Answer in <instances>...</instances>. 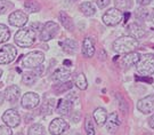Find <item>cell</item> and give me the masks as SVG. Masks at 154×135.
Listing matches in <instances>:
<instances>
[{"label":"cell","mask_w":154,"mask_h":135,"mask_svg":"<svg viewBox=\"0 0 154 135\" xmlns=\"http://www.w3.org/2000/svg\"><path fill=\"white\" fill-rule=\"evenodd\" d=\"M17 55L16 48L11 44L4 45L0 48V64H9Z\"/></svg>","instance_id":"cell-6"},{"label":"cell","mask_w":154,"mask_h":135,"mask_svg":"<svg viewBox=\"0 0 154 135\" xmlns=\"http://www.w3.org/2000/svg\"><path fill=\"white\" fill-rule=\"evenodd\" d=\"M127 30H128V34L135 39H139V38L144 37V34H145V28L138 22L130 23L128 25Z\"/></svg>","instance_id":"cell-14"},{"label":"cell","mask_w":154,"mask_h":135,"mask_svg":"<svg viewBox=\"0 0 154 135\" xmlns=\"http://www.w3.org/2000/svg\"><path fill=\"white\" fill-rule=\"evenodd\" d=\"M106 118H107V112L103 108H97L94 111V119L98 126H103L106 121Z\"/></svg>","instance_id":"cell-20"},{"label":"cell","mask_w":154,"mask_h":135,"mask_svg":"<svg viewBox=\"0 0 154 135\" xmlns=\"http://www.w3.org/2000/svg\"><path fill=\"white\" fill-rule=\"evenodd\" d=\"M45 61V55L42 52L34 51L30 52L29 54L24 55L22 60V65L26 69H34L38 65L42 64Z\"/></svg>","instance_id":"cell-4"},{"label":"cell","mask_w":154,"mask_h":135,"mask_svg":"<svg viewBox=\"0 0 154 135\" xmlns=\"http://www.w3.org/2000/svg\"><path fill=\"white\" fill-rule=\"evenodd\" d=\"M140 58V55L136 53V52H129V53H126L125 56L121 57V63L122 65H125L127 68H130L132 65H136V63L139 61Z\"/></svg>","instance_id":"cell-17"},{"label":"cell","mask_w":154,"mask_h":135,"mask_svg":"<svg viewBox=\"0 0 154 135\" xmlns=\"http://www.w3.org/2000/svg\"><path fill=\"white\" fill-rule=\"evenodd\" d=\"M149 21H152V22L154 23V9H153V11H149Z\"/></svg>","instance_id":"cell-42"},{"label":"cell","mask_w":154,"mask_h":135,"mask_svg":"<svg viewBox=\"0 0 154 135\" xmlns=\"http://www.w3.org/2000/svg\"><path fill=\"white\" fill-rule=\"evenodd\" d=\"M24 9L29 13H38L40 11V5L34 0H26L24 2Z\"/></svg>","instance_id":"cell-25"},{"label":"cell","mask_w":154,"mask_h":135,"mask_svg":"<svg viewBox=\"0 0 154 135\" xmlns=\"http://www.w3.org/2000/svg\"><path fill=\"white\" fill-rule=\"evenodd\" d=\"M116 8L119 11H128L132 7V0H116Z\"/></svg>","instance_id":"cell-29"},{"label":"cell","mask_w":154,"mask_h":135,"mask_svg":"<svg viewBox=\"0 0 154 135\" xmlns=\"http://www.w3.org/2000/svg\"><path fill=\"white\" fill-rule=\"evenodd\" d=\"M54 103H55L54 100H49V101L46 102L44 104V107H42V112L50 115L51 111H53V109H54Z\"/></svg>","instance_id":"cell-32"},{"label":"cell","mask_w":154,"mask_h":135,"mask_svg":"<svg viewBox=\"0 0 154 135\" xmlns=\"http://www.w3.org/2000/svg\"><path fill=\"white\" fill-rule=\"evenodd\" d=\"M5 100V94H2V93H0V103H2Z\"/></svg>","instance_id":"cell-44"},{"label":"cell","mask_w":154,"mask_h":135,"mask_svg":"<svg viewBox=\"0 0 154 135\" xmlns=\"http://www.w3.org/2000/svg\"><path fill=\"white\" fill-rule=\"evenodd\" d=\"M60 45L63 48V51H65L66 53H70V54H73L78 51L77 41H74L73 39H65L64 41H61Z\"/></svg>","instance_id":"cell-21"},{"label":"cell","mask_w":154,"mask_h":135,"mask_svg":"<svg viewBox=\"0 0 154 135\" xmlns=\"http://www.w3.org/2000/svg\"><path fill=\"white\" fill-rule=\"evenodd\" d=\"M80 11H82L83 15H86V16H93L94 14L96 13V8H95V6L91 4V2H82L81 5H80Z\"/></svg>","instance_id":"cell-23"},{"label":"cell","mask_w":154,"mask_h":135,"mask_svg":"<svg viewBox=\"0 0 154 135\" xmlns=\"http://www.w3.org/2000/svg\"><path fill=\"white\" fill-rule=\"evenodd\" d=\"M2 121L5 123V125L9 126V127H16L21 123V116L14 109H9L7 110L4 115H2Z\"/></svg>","instance_id":"cell-10"},{"label":"cell","mask_w":154,"mask_h":135,"mask_svg":"<svg viewBox=\"0 0 154 135\" xmlns=\"http://www.w3.org/2000/svg\"><path fill=\"white\" fill-rule=\"evenodd\" d=\"M20 96H21V88L18 86H16V85H11V86L6 88L5 99L8 102L15 103L20 99Z\"/></svg>","instance_id":"cell-16"},{"label":"cell","mask_w":154,"mask_h":135,"mask_svg":"<svg viewBox=\"0 0 154 135\" xmlns=\"http://www.w3.org/2000/svg\"><path fill=\"white\" fill-rule=\"evenodd\" d=\"M33 72L35 73L37 76H41L42 72H44V67H42V64L38 65L37 68H34V71H33Z\"/></svg>","instance_id":"cell-37"},{"label":"cell","mask_w":154,"mask_h":135,"mask_svg":"<svg viewBox=\"0 0 154 135\" xmlns=\"http://www.w3.org/2000/svg\"><path fill=\"white\" fill-rule=\"evenodd\" d=\"M72 86H73V85H72L71 81H63L62 84H58V85H56V86H54L53 89L55 90L57 94H62V93H64L66 90L71 89Z\"/></svg>","instance_id":"cell-28"},{"label":"cell","mask_w":154,"mask_h":135,"mask_svg":"<svg viewBox=\"0 0 154 135\" xmlns=\"http://www.w3.org/2000/svg\"><path fill=\"white\" fill-rule=\"evenodd\" d=\"M5 11H6V8L2 6V4H0V15H1V14H4Z\"/></svg>","instance_id":"cell-43"},{"label":"cell","mask_w":154,"mask_h":135,"mask_svg":"<svg viewBox=\"0 0 154 135\" xmlns=\"http://www.w3.org/2000/svg\"><path fill=\"white\" fill-rule=\"evenodd\" d=\"M29 21V17L25 13L21 11H13L9 17H8V22L13 27H17V28H22L24 27Z\"/></svg>","instance_id":"cell-9"},{"label":"cell","mask_w":154,"mask_h":135,"mask_svg":"<svg viewBox=\"0 0 154 135\" xmlns=\"http://www.w3.org/2000/svg\"><path fill=\"white\" fill-rule=\"evenodd\" d=\"M152 1H153V0H137L138 4L142 6H147L149 4H151Z\"/></svg>","instance_id":"cell-38"},{"label":"cell","mask_w":154,"mask_h":135,"mask_svg":"<svg viewBox=\"0 0 154 135\" xmlns=\"http://www.w3.org/2000/svg\"><path fill=\"white\" fill-rule=\"evenodd\" d=\"M69 130V124L63 118L54 119L49 125V132L53 135H61Z\"/></svg>","instance_id":"cell-11"},{"label":"cell","mask_w":154,"mask_h":135,"mask_svg":"<svg viewBox=\"0 0 154 135\" xmlns=\"http://www.w3.org/2000/svg\"><path fill=\"white\" fill-rule=\"evenodd\" d=\"M122 20V13L118 8H111L103 15V22L109 27L118 25Z\"/></svg>","instance_id":"cell-8"},{"label":"cell","mask_w":154,"mask_h":135,"mask_svg":"<svg viewBox=\"0 0 154 135\" xmlns=\"http://www.w3.org/2000/svg\"><path fill=\"white\" fill-rule=\"evenodd\" d=\"M28 135H45V127L41 124H34L30 126Z\"/></svg>","instance_id":"cell-30"},{"label":"cell","mask_w":154,"mask_h":135,"mask_svg":"<svg viewBox=\"0 0 154 135\" xmlns=\"http://www.w3.org/2000/svg\"><path fill=\"white\" fill-rule=\"evenodd\" d=\"M0 135H13V130H11V127L9 126H0Z\"/></svg>","instance_id":"cell-34"},{"label":"cell","mask_w":154,"mask_h":135,"mask_svg":"<svg viewBox=\"0 0 154 135\" xmlns=\"http://www.w3.org/2000/svg\"><path fill=\"white\" fill-rule=\"evenodd\" d=\"M69 1H71V2H73V1H75V0H69Z\"/></svg>","instance_id":"cell-47"},{"label":"cell","mask_w":154,"mask_h":135,"mask_svg":"<svg viewBox=\"0 0 154 135\" xmlns=\"http://www.w3.org/2000/svg\"><path fill=\"white\" fill-rule=\"evenodd\" d=\"M74 83H75V86H77L79 89L85 90L88 86V83H87V79H86V76L83 73H79L75 79H74Z\"/></svg>","instance_id":"cell-26"},{"label":"cell","mask_w":154,"mask_h":135,"mask_svg":"<svg viewBox=\"0 0 154 135\" xmlns=\"http://www.w3.org/2000/svg\"><path fill=\"white\" fill-rule=\"evenodd\" d=\"M14 40L20 47H31L35 41V31L31 28H23L15 33Z\"/></svg>","instance_id":"cell-1"},{"label":"cell","mask_w":154,"mask_h":135,"mask_svg":"<svg viewBox=\"0 0 154 135\" xmlns=\"http://www.w3.org/2000/svg\"><path fill=\"white\" fill-rule=\"evenodd\" d=\"M71 118H72V120H73L74 123H78V121H79V119H80V113L77 112V117H75V115H73Z\"/></svg>","instance_id":"cell-40"},{"label":"cell","mask_w":154,"mask_h":135,"mask_svg":"<svg viewBox=\"0 0 154 135\" xmlns=\"http://www.w3.org/2000/svg\"><path fill=\"white\" fill-rule=\"evenodd\" d=\"M9 38H11V31L8 27L0 23V44L6 42L7 40H9Z\"/></svg>","instance_id":"cell-27"},{"label":"cell","mask_w":154,"mask_h":135,"mask_svg":"<svg viewBox=\"0 0 154 135\" xmlns=\"http://www.w3.org/2000/svg\"><path fill=\"white\" fill-rule=\"evenodd\" d=\"M22 107L25 108V109H34L39 105L40 103V97H39L38 94L33 93V92H29V93H25L22 97Z\"/></svg>","instance_id":"cell-12"},{"label":"cell","mask_w":154,"mask_h":135,"mask_svg":"<svg viewBox=\"0 0 154 135\" xmlns=\"http://www.w3.org/2000/svg\"><path fill=\"white\" fill-rule=\"evenodd\" d=\"M110 2H111V0H96V4H97L98 8H100V9L107 7V6L110 5Z\"/></svg>","instance_id":"cell-36"},{"label":"cell","mask_w":154,"mask_h":135,"mask_svg":"<svg viewBox=\"0 0 154 135\" xmlns=\"http://www.w3.org/2000/svg\"><path fill=\"white\" fill-rule=\"evenodd\" d=\"M105 126H106V130L110 133H116L118 130L119 126H120V119H119V116L116 115V112H112L110 116H107Z\"/></svg>","instance_id":"cell-15"},{"label":"cell","mask_w":154,"mask_h":135,"mask_svg":"<svg viewBox=\"0 0 154 135\" xmlns=\"http://www.w3.org/2000/svg\"><path fill=\"white\" fill-rule=\"evenodd\" d=\"M64 65H69V67H70V65H71L72 63H71V61H69V60H65V61H64Z\"/></svg>","instance_id":"cell-45"},{"label":"cell","mask_w":154,"mask_h":135,"mask_svg":"<svg viewBox=\"0 0 154 135\" xmlns=\"http://www.w3.org/2000/svg\"><path fill=\"white\" fill-rule=\"evenodd\" d=\"M75 93H73L71 95H69L65 99H61L58 103H57V113L61 116H66L71 112L72 108H73V103H74V99H77V96L74 95Z\"/></svg>","instance_id":"cell-7"},{"label":"cell","mask_w":154,"mask_h":135,"mask_svg":"<svg viewBox=\"0 0 154 135\" xmlns=\"http://www.w3.org/2000/svg\"><path fill=\"white\" fill-rule=\"evenodd\" d=\"M129 17H130V13H128V11H127L126 14H125V16H123V22H125V23L128 22V20H129Z\"/></svg>","instance_id":"cell-41"},{"label":"cell","mask_w":154,"mask_h":135,"mask_svg":"<svg viewBox=\"0 0 154 135\" xmlns=\"http://www.w3.org/2000/svg\"><path fill=\"white\" fill-rule=\"evenodd\" d=\"M137 109L144 115H149V113L154 111V95H149L144 97L142 100H139L137 103Z\"/></svg>","instance_id":"cell-13"},{"label":"cell","mask_w":154,"mask_h":135,"mask_svg":"<svg viewBox=\"0 0 154 135\" xmlns=\"http://www.w3.org/2000/svg\"><path fill=\"white\" fill-rule=\"evenodd\" d=\"M70 77H71V71L66 68H58L53 73V80L60 81V83L67 81L70 79Z\"/></svg>","instance_id":"cell-18"},{"label":"cell","mask_w":154,"mask_h":135,"mask_svg":"<svg viewBox=\"0 0 154 135\" xmlns=\"http://www.w3.org/2000/svg\"><path fill=\"white\" fill-rule=\"evenodd\" d=\"M0 1H2V0H0Z\"/></svg>","instance_id":"cell-50"},{"label":"cell","mask_w":154,"mask_h":135,"mask_svg":"<svg viewBox=\"0 0 154 135\" xmlns=\"http://www.w3.org/2000/svg\"><path fill=\"white\" fill-rule=\"evenodd\" d=\"M60 21L62 22V25H63L66 30L73 31L74 25H73V22H72V18L69 16L66 13H64V11H61V13H60Z\"/></svg>","instance_id":"cell-22"},{"label":"cell","mask_w":154,"mask_h":135,"mask_svg":"<svg viewBox=\"0 0 154 135\" xmlns=\"http://www.w3.org/2000/svg\"><path fill=\"white\" fill-rule=\"evenodd\" d=\"M137 47V39L132 37H121L113 42V49L119 54H126L129 52H134Z\"/></svg>","instance_id":"cell-2"},{"label":"cell","mask_w":154,"mask_h":135,"mask_svg":"<svg viewBox=\"0 0 154 135\" xmlns=\"http://www.w3.org/2000/svg\"><path fill=\"white\" fill-rule=\"evenodd\" d=\"M60 30V25L57 23L49 21V22L45 23L42 29L40 30V39L42 41H49V40L54 39L56 34L58 33Z\"/></svg>","instance_id":"cell-5"},{"label":"cell","mask_w":154,"mask_h":135,"mask_svg":"<svg viewBox=\"0 0 154 135\" xmlns=\"http://www.w3.org/2000/svg\"><path fill=\"white\" fill-rule=\"evenodd\" d=\"M16 135H23V134H16Z\"/></svg>","instance_id":"cell-49"},{"label":"cell","mask_w":154,"mask_h":135,"mask_svg":"<svg viewBox=\"0 0 154 135\" xmlns=\"http://www.w3.org/2000/svg\"><path fill=\"white\" fill-rule=\"evenodd\" d=\"M38 79V76L34 72H25L22 77V83L26 86H32Z\"/></svg>","instance_id":"cell-24"},{"label":"cell","mask_w":154,"mask_h":135,"mask_svg":"<svg viewBox=\"0 0 154 135\" xmlns=\"http://www.w3.org/2000/svg\"><path fill=\"white\" fill-rule=\"evenodd\" d=\"M135 80L136 81H144V83H147V84H152L153 83V79L151 78V77H149V76H144V77H138V76H136Z\"/></svg>","instance_id":"cell-35"},{"label":"cell","mask_w":154,"mask_h":135,"mask_svg":"<svg viewBox=\"0 0 154 135\" xmlns=\"http://www.w3.org/2000/svg\"><path fill=\"white\" fill-rule=\"evenodd\" d=\"M82 54L85 57H93L95 54V44L91 38H85L82 42Z\"/></svg>","instance_id":"cell-19"},{"label":"cell","mask_w":154,"mask_h":135,"mask_svg":"<svg viewBox=\"0 0 154 135\" xmlns=\"http://www.w3.org/2000/svg\"><path fill=\"white\" fill-rule=\"evenodd\" d=\"M149 127H151V128H153L154 130V113H153V116H151V117H149Z\"/></svg>","instance_id":"cell-39"},{"label":"cell","mask_w":154,"mask_h":135,"mask_svg":"<svg viewBox=\"0 0 154 135\" xmlns=\"http://www.w3.org/2000/svg\"><path fill=\"white\" fill-rule=\"evenodd\" d=\"M85 130H86V133L87 135H95V128H94V124L91 121V119L87 117L86 118V121H85Z\"/></svg>","instance_id":"cell-31"},{"label":"cell","mask_w":154,"mask_h":135,"mask_svg":"<svg viewBox=\"0 0 154 135\" xmlns=\"http://www.w3.org/2000/svg\"><path fill=\"white\" fill-rule=\"evenodd\" d=\"M144 135H151V134H149V133H147V134H144Z\"/></svg>","instance_id":"cell-48"},{"label":"cell","mask_w":154,"mask_h":135,"mask_svg":"<svg viewBox=\"0 0 154 135\" xmlns=\"http://www.w3.org/2000/svg\"><path fill=\"white\" fill-rule=\"evenodd\" d=\"M1 76H2V70H0V78H1Z\"/></svg>","instance_id":"cell-46"},{"label":"cell","mask_w":154,"mask_h":135,"mask_svg":"<svg viewBox=\"0 0 154 135\" xmlns=\"http://www.w3.org/2000/svg\"><path fill=\"white\" fill-rule=\"evenodd\" d=\"M137 72L143 76H151L154 73V55L146 54L143 57L139 58V61L136 63Z\"/></svg>","instance_id":"cell-3"},{"label":"cell","mask_w":154,"mask_h":135,"mask_svg":"<svg viewBox=\"0 0 154 135\" xmlns=\"http://www.w3.org/2000/svg\"><path fill=\"white\" fill-rule=\"evenodd\" d=\"M136 15H137V17L140 18V20H149V11H147L146 8H138L137 11H136Z\"/></svg>","instance_id":"cell-33"}]
</instances>
